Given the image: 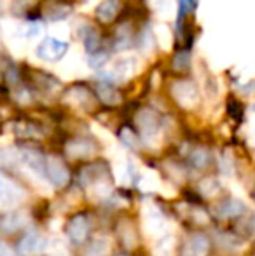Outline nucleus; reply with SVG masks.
<instances>
[{
    "mask_svg": "<svg viewBox=\"0 0 255 256\" xmlns=\"http://www.w3.org/2000/svg\"><path fill=\"white\" fill-rule=\"evenodd\" d=\"M142 225L147 236L150 237H161L166 230L168 223L164 218L163 211L154 202H143L142 208Z\"/></svg>",
    "mask_w": 255,
    "mask_h": 256,
    "instance_id": "obj_1",
    "label": "nucleus"
},
{
    "mask_svg": "<svg viewBox=\"0 0 255 256\" xmlns=\"http://www.w3.org/2000/svg\"><path fill=\"white\" fill-rule=\"evenodd\" d=\"M136 124H138L142 136L149 145H154V142L159 136V117L152 110H142L136 115Z\"/></svg>",
    "mask_w": 255,
    "mask_h": 256,
    "instance_id": "obj_2",
    "label": "nucleus"
},
{
    "mask_svg": "<svg viewBox=\"0 0 255 256\" xmlns=\"http://www.w3.org/2000/svg\"><path fill=\"white\" fill-rule=\"evenodd\" d=\"M46 180H49L58 188H62L68 183L70 172H68L67 166L63 164L60 157H55V155L46 157Z\"/></svg>",
    "mask_w": 255,
    "mask_h": 256,
    "instance_id": "obj_3",
    "label": "nucleus"
},
{
    "mask_svg": "<svg viewBox=\"0 0 255 256\" xmlns=\"http://www.w3.org/2000/svg\"><path fill=\"white\" fill-rule=\"evenodd\" d=\"M68 51V44L60 38L48 37L37 46V56L44 61H58L65 56V52Z\"/></svg>",
    "mask_w": 255,
    "mask_h": 256,
    "instance_id": "obj_4",
    "label": "nucleus"
},
{
    "mask_svg": "<svg viewBox=\"0 0 255 256\" xmlns=\"http://www.w3.org/2000/svg\"><path fill=\"white\" fill-rule=\"evenodd\" d=\"M171 92H173L177 103L184 108H194L197 104V102H199L197 88L189 80H180V82H177V84H173Z\"/></svg>",
    "mask_w": 255,
    "mask_h": 256,
    "instance_id": "obj_5",
    "label": "nucleus"
},
{
    "mask_svg": "<svg viewBox=\"0 0 255 256\" xmlns=\"http://www.w3.org/2000/svg\"><path fill=\"white\" fill-rule=\"evenodd\" d=\"M133 70H135V60L131 58H124V60H119L112 64L110 70H105L100 74V77L105 82H123L126 78L131 77Z\"/></svg>",
    "mask_w": 255,
    "mask_h": 256,
    "instance_id": "obj_6",
    "label": "nucleus"
},
{
    "mask_svg": "<svg viewBox=\"0 0 255 256\" xmlns=\"http://www.w3.org/2000/svg\"><path fill=\"white\" fill-rule=\"evenodd\" d=\"M46 250V239L39 232H28L18 244L21 256H37Z\"/></svg>",
    "mask_w": 255,
    "mask_h": 256,
    "instance_id": "obj_7",
    "label": "nucleus"
},
{
    "mask_svg": "<svg viewBox=\"0 0 255 256\" xmlns=\"http://www.w3.org/2000/svg\"><path fill=\"white\" fill-rule=\"evenodd\" d=\"M21 160L30 168L32 172H35L41 178H46V157L35 148H23L20 154Z\"/></svg>",
    "mask_w": 255,
    "mask_h": 256,
    "instance_id": "obj_8",
    "label": "nucleus"
},
{
    "mask_svg": "<svg viewBox=\"0 0 255 256\" xmlns=\"http://www.w3.org/2000/svg\"><path fill=\"white\" fill-rule=\"evenodd\" d=\"M67 154L72 158H89L96 154V146L88 140H72L67 143Z\"/></svg>",
    "mask_w": 255,
    "mask_h": 256,
    "instance_id": "obj_9",
    "label": "nucleus"
},
{
    "mask_svg": "<svg viewBox=\"0 0 255 256\" xmlns=\"http://www.w3.org/2000/svg\"><path fill=\"white\" fill-rule=\"evenodd\" d=\"M210 251V240L203 234H196L187 240L182 256H206Z\"/></svg>",
    "mask_w": 255,
    "mask_h": 256,
    "instance_id": "obj_10",
    "label": "nucleus"
},
{
    "mask_svg": "<svg viewBox=\"0 0 255 256\" xmlns=\"http://www.w3.org/2000/svg\"><path fill=\"white\" fill-rule=\"evenodd\" d=\"M27 225V214L21 211H14L0 218V230L4 234H14Z\"/></svg>",
    "mask_w": 255,
    "mask_h": 256,
    "instance_id": "obj_11",
    "label": "nucleus"
},
{
    "mask_svg": "<svg viewBox=\"0 0 255 256\" xmlns=\"http://www.w3.org/2000/svg\"><path fill=\"white\" fill-rule=\"evenodd\" d=\"M88 230H89V225H88L86 216L79 214V216H75L70 222V225H68V237H70L74 242L81 244V242H84L86 237H88Z\"/></svg>",
    "mask_w": 255,
    "mask_h": 256,
    "instance_id": "obj_12",
    "label": "nucleus"
},
{
    "mask_svg": "<svg viewBox=\"0 0 255 256\" xmlns=\"http://www.w3.org/2000/svg\"><path fill=\"white\" fill-rule=\"evenodd\" d=\"M88 188V197L95 202H103L105 199H109L110 194H112V186L107 180H100V182H95L91 185L86 186Z\"/></svg>",
    "mask_w": 255,
    "mask_h": 256,
    "instance_id": "obj_13",
    "label": "nucleus"
},
{
    "mask_svg": "<svg viewBox=\"0 0 255 256\" xmlns=\"http://www.w3.org/2000/svg\"><path fill=\"white\" fill-rule=\"evenodd\" d=\"M117 10H119V0H103L98 7H96V16L103 23H110L116 18Z\"/></svg>",
    "mask_w": 255,
    "mask_h": 256,
    "instance_id": "obj_14",
    "label": "nucleus"
},
{
    "mask_svg": "<svg viewBox=\"0 0 255 256\" xmlns=\"http://www.w3.org/2000/svg\"><path fill=\"white\" fill-rule=\"evenodd\" d=\"M100 180H107V169L103 168L102 164L88 166V168L81 172V182L84 183L86 186L95 182H100Z\"/></svg>",
    "mask_w": 255,
    "mask_h": 256,
    "instance_id": "obj_15",
    "label": "nucleus"
},
{
    "mask_svg": "<svg viewBox=\"0 0 255 256\" xmlns=\"http://www.w3.org/2000/svg\"><path fill=\"white\" fill-rule=\"evenodd\" d=\"M217 212L220 218H236V216H241L245 212V204L238 199H229L224 204H220Z\"/></svg>",
    "mask_w": 255,
    "mask_h": 256,
    "instance_id": "obj_16",
    "label": "nucleus"
},
{
    "mask_svg": "<svg viewBox=\"0 0 255 256\" xmlns=\"http://www.w3.org/2000/svg\"><path fill=\"white\" fill-rule=\"evenodd\" d=\"M110 237L107 236H98L93 239V242L89 244L88 251H86V256H107L110 251Z\"/></svg>",
    "mask_w": 255,
    "mask_h": 256,
    "instance_id": "obj_17",
    "label": "nucleus"
},
{
    "mask_svg": "<svg viewBox=\"0 0 255 256\" xmlns=\"http://www.w3.org/2000/svg\"><path fill=\"white\" fill-rule=\"evenodd\" d=\"M96 92H98V98L105 104H117L121 102L119 92H117L109 82H102V84L96 86Z\"/></svg>",
    "mask_w": 255,
    "mask_h": 256,
    "instance_id": "obj_18",
    "label": "nucleus"
},
{
    "mask_svg": "<svg viewBox=\"0 0 255 256\" xmlns=\"http://www.w3.org/2000/svg\"><path fill=\"white\" fill-rule=\"evenodd\" d=\"M175 253V239L168 234H163L154 246V256H173Z\"/></svg>",
    "mask_w": 255,
    "mask_h": 256,
    "instance_id": "obj_19",
    "label": "nucleus"
},
{
    "mask_svg": "<svg viewBox=\"0 0 255 256\" xmlns=\"http://www.w3.org/2000/svg\"><path fill=\"white\" fill-rule=\"evenodd\" d=\"M67 102L74 103L75 106H88V104H91V94L84 88H74L68 91Z\"/></svg>",
    "mask_w": 255,
    "mask_h": 256,
    "instance_id": "obj_20",
    "label": "nucleus"
},
{
    "mask_svg": "<svg viewBox=\"0 0 255 256\" xmlns=\"http://www.w3.org/2000/svg\"><path fill=\"white\" fill-rule=\"evenodd\" d=\"M82 42H84V48L88 54L96 52L100 49V35L98 32L93 26H86V30L82 32Z\"/></svg>",
    "mask_w": 255,
    "mask_h": 256,
    "instance_id": "obj_21",
    "label": "nucleus"
},
{
    "mask_svg": "<svg viewBox=\"0 0 255 256\" xmlns=\"http://www.w3.org/2000/svg\"><path fill=\"white\" fill-rule=\"evenodd\" d=\"M218 190H220V183L215 178H204L203 182L199 183V192H201V196H204V197L217 196Z\"/></svg>",
    "mask_w": 255,
    "mask_h": 256,
    "instance_id": "obj_22",
    "label": "nucleus"
},
{
    "mask_svg": "<svg viewBox=\"0 0 255 256\" xmlns=\"http://www.w3.org/2000/svg\"><path fill=\"white\" fill-rule=\"evenodd\" d=\"M189 158H191V164L194 166V168L203 169V168H206L208 162H210V154H208L204 148H196Z\"/></svg>",
    "mask_w": 255,
    "mask_h": 256,
    "instance_id": "obj_23",
    "label": "nucleus"
},
{
    "mask_svg": "<svg viewBox=\"0 0 255 256\" xmlns=\"http://www.w3.org/2000/svg\"><path fill=\"white\" fill-rule=\"evenodd\" d=\"M218 244H220L224 250H231V251H238L243 248V242L234 236H229V234H222L218 236Z\"/></svg>",
    "mask_w": 255,
    "mask_h": 256,
    "instance_id": "obj_24",
    "label": "nucleus"
},
{
    "mask_svg": "<svg viewBox=\"0 0 255 256\" xmlns=\"http://www.w3.org/2000/svg\"><path fill=\"white\" fill-rule=\"evenodd\" d=\"M16 192L13 190V186L6 182V180L0 178V204H9L11 200H14Z\"/></svg>",
    "mask_w": 255,
    "mask_h": 256,
    "instance_id": "obj_25",
    "label": "nucleus"
},
{
    "mask_svg": "<svg viewBox=\"0 0 255 256\" xmlns=\"http://www.w3.org/2000/svg\"><path fill=\"white\" fill-rule=\"evenodd\" d=\"M68 14H70V7L55 6V7H51V9H48L46 16H48V20H51V21H58V20H65Z\"/></svg>",
    "mask_w": 255,
    "mask_h": 256,
    "instance_id": "obj_26",
    "label": "nucleus"
},
{
    "mask_svg": "<svg viewBox=\"0 0 255 256\" xmlns=\"http://www.w3.org/2000/svg\"><path fill=\"white\" fill-rule=\"evenodd\" d=\"M140 188L143 192H152V190H157L159 188V180L150 172L147 176H142V182H140Z\"/></svg>",
    "mask_w": 255,
    "mask_h": 256,
    "instance_id": "obj_27",
    "label": "nucleus"
},
{
    "mask_svg": "<svg viewBox=\"0 0 255 256\" xmlns=\"http://www.w3.org/2000/svg\"><path fill=\"white\" fill-rule=\"evenodd\" d=\"M88 63H89V66L95 68V70H103V66H105V63H107V54L98 52V51L91 52L88 58Z\"/></svg>",
    "mask_w": 255,
    "mask_h": 256,
    "instance_id": "obj_28",
    "label": "nucleus"
},
{
    "mask_svg": "<svg viewBox=\"0 0 255 256\" xmlns=\"http://www.w3.org/2000/svg\"><path fill=\"white\" fill-rule=\"evenodd\" d=\"M121 140H123V142L126 143L128 146H131V148H138V146H140L138 138H136V136L133 134V132L129 131L128 128H124L123 131H121Z\"/></svg>",
    "mask_w": 255,
    "mask_h": 256,
    "instance_id": "obj_29",
    "label": "nucleus"
},
{
    "mask_svg": "<svg viewBox=\"0 0 255 256\" xmlns=\"http://www.w3.org/2000/svg\"><path fill=\"white\" fill-rule=\"evenodd\" d=\"M173 64H175V68H178V70H184V68H187V64H189V52L187 51L178 52L177 58H175V61H173Z\"/></svg>",
    "mask_w": 255,
    "mask_h": 256,
    "instance_id": "obj_30",
    "label": "nucleus"
},
{
    "mask_svg": "<svg viewBox=\"0 0 255 256\" xmlns=\"http://www.w3.org/2000/svg\"><path fill=\"white\" fill-rule=\"evenodd\" d=\"M41 32H42V26H41V23H37V21L27 24V37H35V35H39Z\"/></svg>",
    "mask_w": 255,
    "mask_h": 256,
    "instance_id": "obj_31",
    "label": "nucleus"
},
{
    "mask_svg": "<svg viewBox=\"0 0 255 256\" xmlns=\"http://www.w3.org/2000/svg\"><path fill=\"white\" fill-rule=\"evenodd\" d=\"M220 168H222V171H224L225 174L232 172V160H231V155H229V154L224 155V158H222V162H220Z\"/></svg>",
    "mask_w": 255,
    "mask_h": 256,
    "instance_id": "obj_32",
    "label": "nucleus"
},
{
    "mask_svg": "<svg viewBox=\"0 0 255 256\" xmlns=\"http://www.w3.org/2000/svg\"><path fill=\"white\" fill-rule=\"evenodd\" d=\"M0 256H14V253L7 244H0Z\"/></svg>",
    "mask_w": 255,
    "mask_h": 256,
    "instance_id": "obj_33",
    "label": "nucleus"
},
{
    "mask_svg": "<svg viewBox=\"0 0 255 256\" xmlns=\"http://www.w3.org/2000/svg\"><path fill=\"white\" fill-rule=\"evenodd\" d=\"M194 216H196V222H199V223H206L208 222L206 214H204L203 211H196V212H194Z\"/></svg>",
    "mask_w": 255,
    "mask_h": 256,
    "instance_id": "obj_34",
    "label": "nucleus"
},
{
    "mask_svg": "<svg viewBox=\"0 0 255 256\" xmlns=\"http://www.w3.org/2000/svg\"><path fill=\"white\" fill-rule=\"evenodd\" d=\"M253 112H255V104H253Z\"/></svg>",
    "mask_w": 255,
    "mask_h": 256,
    "instance_id": "obj_35",
    "label": "nucleus"
},
{
    "mask_svg": "<svg viewBox=\"0 0 255 256\" xmlns=\"http://www.w3.org/2000/svg\"><path fill=\"white\" fill-rule=\"evenodd\" d=\"M0 75H2V72H0Z\"/></svg>",
    "mask_w": 255,
    "mask_h": 256,
    "instance_id": "obj_36",
    "label": "nucleus"
}]
</instances>
